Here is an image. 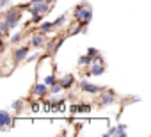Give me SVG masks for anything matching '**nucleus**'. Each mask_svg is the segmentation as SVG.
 Instances as JSON below:
<instances>
[{"instance_id": "obj_1", "label": "nucleus", "mask_w": 151, "mask_h": 137, "mask_svg": "<svg viewBox=\"0 0 151 137\" xmlns=\"http://www.w3.org/2000/svg\"><path fill=\"white\" fill-rule=\"evenodd\" d=\"M22 9V7H20ZM20 9H11V11H6L4 13V20H6V23H7V27L9 29H14L16 25H18V22L22 20V11Z\"/></svg>"}, {"instance_id": "obj_2", "label": "nucleus", "mask_w": 151, "mask_h": 137, "mask_svg": "<svg viewBox=\"0 0 151 137\" xmlns=\"http://www.w3.org/2000/svg\"><path fill=\"white\" fill-rule=\"evenodd\" d=\"M91 16H93V14H91V9L86 7V2H80V4L77 6V13H75V18L80 20V22H89Z\"/></svg>"}, {"instance_id": "obj_3", "label": "nucleus", "mask_w": 151, "mask_h": 137, "mask_svg": "<svg viewBox=\"0 0 151 137\" xmlns=\"http://www.w3.org/2000/svg\"><path fill=\"white\" fill-rule=\"evenodd\" d=\"M30 6V13L32 14H46L48 13V6H46V0L45 2H36V4H29Z\"/></svg>"}, {"instance_id": "obj_4", "label": "nucleus", "mask_w": 151, "mask_h": 137, "mask_svg": "<svg viewBox=\"0 0 151 137\" xmlns=\"http://www.w3.org/2000/svg\"><path fill=\"white\" fill-rule=\"evenodd\" d=\"M80 89H82V91H87V93H101V91H103L101 86H93V84H89L87 80H82V82H80Z\"/></svg>"}, {"instance_id": "obj_5", "label": "nucleus", "mask_w": 151, "mask_h": 137, "mask_svg": "<svg viewBox=\"0 0 151 137\" xmlns=\"http://www.w3.org/2000/svg\"><path fill=\"white\" fill-rule=\"evenodd\" d=\"M114 100H116V94H114V91H110V93H107V94H103V96L100 98V105H101V107L112 105V103H114Z\"/></svg>"}, {"instance_id": "obj_6", "label": "nucleus", "mask_w": 151, "mask_h": 137, "mask_svg": "<svg viewBox=\"0 0 151 137\" xmlns=\"http://www.w3.org/2000/svg\"><path fill=\"white\" fill-rule=\"evenodd\" d=\"M27 53H29V46H23V48H18L16 52H14V62H22L25 57H27Z\"/></svg>"}, {"instance_id": "obj_7", "label": "nucleus", "mask_w": 151, "mask_h": 137, "mask_svg": "<svg viewBox=\"0 0 151 137\" xmlns=\"http://www.w3.org/2000/svg\"><path fill=\"white\" fill-rule=\"evenodd\" d=\"M9 125H11V116H9V112L0 110V126H2V128H7Z\"/></svg>"}, {"instance_id": "obj_8", "label": "nucleus", "mask_w": 151, "mask_h": 137, "mask_svg": "<svg viewBox=\"0 0 151 137\" xmlns=\"http://www.w3.org/2000/svg\"><path fill=\"white\" fill-rule=\"evenodd\" d=\"M30 45H32L34 48H41V46L45 45V36H43V32H39V34H36V36L32 37V41H30Z\"/></svg>"}, {"instance_id": "obj_9", "label": "nucleus", "mask_w": 151, "mask_h": 137, "mask_svg": "<svg viewBox=\"0 0 151 137\" xmlns=\"http://www.w3.org/2000/svg\"><path fill=\"white\" fill-rule=\"evenodd\" d=\"M46 86H48V84H45V82H43V84H36V86H34V93L39 94V96H45V94L48 93V87H46Z\"/></svg>"}, {"instance_id": "obj_10", "label": "nucleus", "mask_w": 151, "mask_h": 137, "mask_svg": "<svg viewBox=\"0 0 151 137\" xmlns=\"http://www.w3.org/2000/svg\"><path fill=\"white\" fill-rule=\"evenodd\" d=\"M93 75H103L105 73V68H103V64L101 62H94V66L91 68V70H89Z\"/></svg>"}, {"instance_id": "obj_11", "label": "nucleus", "mask_w": 151, "mask_h": 137, "mask_svg": "<svg viewBox=\"0 0 151 137\" xmlns=\"http://www.w3.org/2000/svg\"><path fill=\"white\" fill-rule=\"evenodd\" d=\"M60 84H62L64 89H66V87H71V86L75 84V77H73V75H66V77H62Z\"/></svg>"}, {"instance_id": "obj_12", "label": "nucleus", "mask_w": 151, "mask_h": 137, "mask_svg": "<svg viewBox=\"0 0 151 137\" xmlns=\"http://www.w3.org/2000/svg\"><path fill=\"white\" fill-rule=\"evenodd\" d=\"M53 27H55V25H53V23H48V22H46V23H41V27H39V32L46 34V32H50Z\"/></svg>"}, {"instance_id": "obj_13", "label": "nucleus", "mask_w": 151, "mask_h": 137, "mask_svg": "<svg viewBox=\"0 0 151 137\" xmlns=\"http://www.w3.org/2000/svg\"><path fill=\"white\" fill-rule=\"evenodd\" d=\"M91 62H93V59H91L89 55H82V57L78 59V64H80V66H84V64H91Z\"/></svg>"}, {"instance_id": "obj_14", "label": "nucleus", "mask_w": 151, "mask_h": 137, "mask_svg": "<svg viewBox=\"0 0 151 137\" xmlns=\"http://www.w3.org/2000/svg\"><path fill=\"white\" fill-rule=\"evenodd\" d=\"M62 89H64V87H62V84H60V82H59V84H53V86L50 87V91H52L53 94H59V93H60Z\"/></svg>"}, {"instance_id": "obj_15", "label": "nucleus", "mask_w": 151, "mask_h": 137, "mask_svg": "<svg viewBox=\"0 0 151 137\" xmlns=\"http://www.w3.org/2000/svg\"><path fill=\"white\" fill-rule=\"evenodd\" d=\"M64 23H66V16H60V18H57V20L53 22V25H55V27H62Z\"/></svg>"}, {"instance_id": "obj_16", "label": "nucleus", "mask_w": 151, "mask_h": 137, "mask_svg": "<svg viewBox=\"0 0 151 137\" xmlns=\"http://www.w3.org/2000/svg\"><path fill=\"white\" fill-rule=\"evenodd\" d=\"M126 125H117V135H124L126 133Z\"/></svg>"}, {"instance_id": "obj_17", "label": "nucleus", "mask_w": 151, "mask_h": 137, "mask_svg": "<svg viewBox=\"0 0 151 137\" xmlns=\"http://www.w3.org/2000/svg\"><path fill=\"white\" fill-rule=\"evenodd\" d=\"M43 82H45V84H48V86H53V84H55V77H53V75H50V77H46Z\"/></svg>"}, {"instance_id": "obj_18", "label": "nucleus", "mask_w": 151, "mask_h": 137, "mask_svg": "<svg viewBox=\"0 0 151 137\" xmlns=\"http://www.w3.org/2000/svg\"><path fill=\"white\" fill-rule=\"evenodd\" d=\"M20 39H22V34H13L11 43H13V45H16V43H20Z\"/></svg>"}, {"instance_id": "obj_19", "label": "nucleus", "mask_w": 151, "mask_h": 137, "mask_svg": "<svg viewBox=\"0 0 151 137\" xmlns=\"http://www.w3.org/2000/svg\"><path fill=\"white\" fill-rule=\"evenodd\" d=\"M0 30H2V34H4V36L7 34V30H9V27H7V23H6V20L2 22V25H0Z\"/></svg>"}, {"instance_id": "obj_20", "label": "nucleus", "mask_w": 151, "mask_h": 137, "mask_svg": "<svg viewBox=\"0 0 151 137\" xmlns=\"http://www.w3.org/2000/svg\"><path fill=\"white\" fill-rule=\"evenodd\" d=\"M105 135H117V126H114V128H109V132H107Z\"/></svg>"}, {"instance_id": "obj_21", "label": "nucleus", "mask_w": 151, "mask_h": 137, "mask_svg": "<svg viewBox=\"0 0 151 137\" xmlns=\"http://www.w3.org/2000/svg\"><path fill=\"white\" fill-rule=\"evenodd\" d=\"M22 105H23V102H14V103H13V107H14V109H20Z\"/></svg>"}, {"instance_id": "obj_22", "label": "nucleus", "mask_w": 151, "mask_h": 137, "mask_svg": "<svg viewBox=\"0 0 151 137\" xmlns=\"http://www.w3.org/2000/svg\"><path fill=\"white\" fill-rule=\"evenodd\" d=\"M9 2H11V0H2V4H0V7H2V9H4V7H6V6L9 4Z\"/></svg>"}, {"instance_id": "obj_23", "label": "nucleus", "mask_w": 151, "mask_h": 137, "mask_svg": "<svg viewBox=\"0 0 151 137\" xmlns=\"http://www.w3.org/2000/svg\"><path fill=\"white\" fill-rule=\"evenodd\" d=\"M32 110L37 112V110H39V105H37V103H32Z\"/></svg>"}, {"instance_id": "obj_24", "label": "nucleus", "mask_w": 151, "mask_h": 137, "mask_svg": "<svg viewBox=\"0 0 151 137\" xmlns=\"http://www.w3.org/2000/svg\"><path fill=\"white\" fill-rule=\"evenodd\" d=\"M36 2H45V0H30V4H36Z\"/></svg>"}, {"instance_id": "obj_25", "label": "nucleus", "mask_w": 151, "mask_h": 137, "mask_svg": "<svg viewBox=\"0 0 151 137\" xmlns=\"http://www.w3.org/2000/svg\"><path fill=\"white\" fill-rule=\"evenodd\" d=\"M46 2H55V0H46Z\"/></svg>"}]
</instances>
